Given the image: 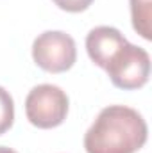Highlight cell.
<instances>
[{
	"mask_svg": "<svg viewBox=\"0 0 152 153\" xmlns=\"http://www.w3.org/2000/svg\"><path fill=\"white\" fill-rule=\"evenodd\" d=\"M149 126L138 111L125 105L102 109L84 134L86 153H136L147 143Z\"/></svg>",
	"mask_w": 152,
	"mask_h": 153,
	"instance_id": "6da1fadb",
	"label": "cell"
},
{
	"mask_svg": "<svg viewBox=\"0 0 152 153\" xmlns=\"http://www.w3.org/2000/svg\"><path fill=\"white\" fill-rule=\"evenodd\" d=\"M66 93L52 84H39L32 87L25 98V116L31 125L48 130L59 126L68 114Z\"/></svg>",
	"mask_w": 152,
	"mask_h": 153,
	"instance_id": "7a4b0ae2",
	"label": "cell"
},
{
	"mask_svg": "<svg viewBox=\"0 0 152 153\" xmlns=\"http://www.w3.org/2000/svg\"><path fill=\"white\" fill-rule=\"evenodd\" d=\"M106 71L114 87L123 91L140 89L150 76V55L145 48L127 43L109 61Z\"/></svg>",
	"mask_w": 152,
	"mask_h": 153,
	"instance_id": "3957f363",
	"label": "cell"
},
{
	"mask_svg": "<svg viewBox=\"0 0 152 153\" xmlns=\"http://www.w3.org/2000/svg\"><path fill=\"white\" fill-rule=\"evenodd\" d=\"M32 59L43 71L65 73L77 61L75 41L61 30H47L32 43Z\"/></svg>",
	"mask_w": 152,
	"mask_h": 153,
	"instance_id": "277c9868",
	"label": "cell"
},
{
	"mask_svg": "<svg viewBox=\"0 0 152 153\" xmlns=\"http://www.w3.org/2000/svg\"><path fill=\"white\" fill-rule=\"evenodd\" d=\"M129 41L123 38V34L109 25H100L90 30L86 36V52L90 59L102 70L108 68L109 61L116 55V52L125 46Z\"/></svg>",
	"mask_w": 152,
	"mask_h": 153,
	"instance_id": "5b68a950",
	"label": "cell"
},
{
	"mask_svg": "<svg viewBox=\"0 0 152 153\" xmlns=\"http://www.w3.org/2000/svg\"><path fill=\"white\" fill-rule=\"evenodd\" d=\"M131 4V20L132 29L141 36L143 39H152V0H129Z\"/></svg>",
	"mask_w": 152,
	"mask_h": 153,
	"instance_id": "8992f818",
	"label": "cell"
},
{
	"mask_svg": "<svg viewBox=\"0 0 152 153\" xmlns=\"http://www.w3.org/2000/svg\"><path fill=\"white\" fill-rule=\"evenodd\" d=\"M14 123V102L9 91L0 85V135L5 134Z\"/></svg>",
	"mask_w": 152,
	"mask_h": 153,
	"instance_id": "52a82bcc",
	"label": "cell"
},
{
	"mask_svg": "<svg viewBox=\"0 0 152 153\" xmlns=\"http://www.w3.org/2000/svg\"><path fill=\"white\" fill-rule=\"evenodd\" d=\"M52 2L66 13H82L93 4V0H52Z\"/></svg>",
	"mask_w": 152,
	"mask_h": 153,
	"instance_id": "ba28073f",
	"label": "cell"
},
{
	"mask_svg": "<svg viewBox=\"0 0 152 153\" xmlns=\"http://www.w3.org/2000/svg\"><path fill=\"white\" fill-rule=\"evenodd\" d=\"M0 153H18V152L11 150V148H7V146H0Z\"/></svg>",
	"mask_w": 152,
	"mask_h": 153,
	"instance_id": "9c48e42d",
	"label": "cell"
}]
</instances>
